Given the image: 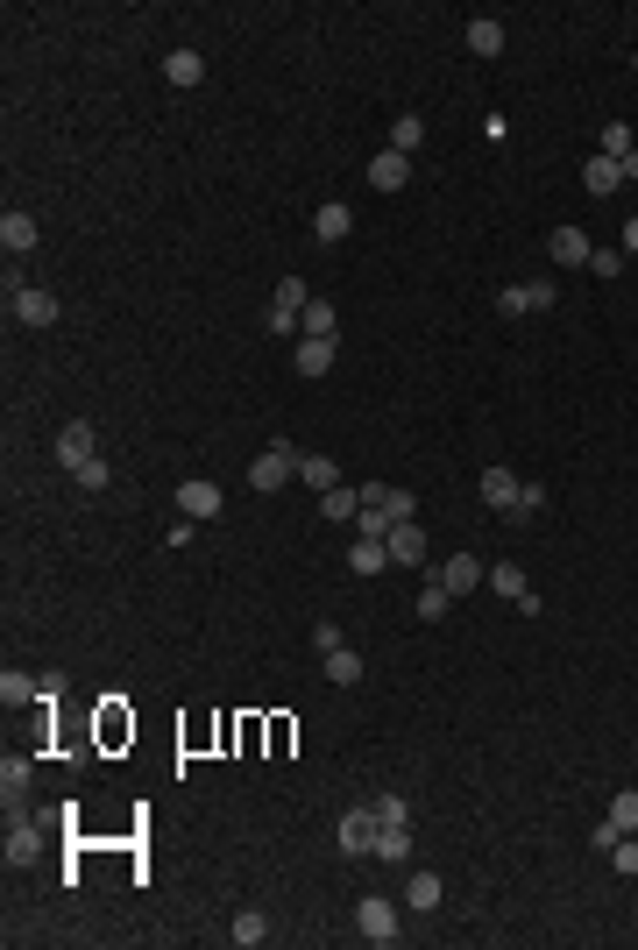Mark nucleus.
I'll list each match as a JSON object with an SVG mask.
<instances>
[{"mask_svg": "<svg viewBox=\"0 0 638 950\" xmlns=\"http://www.w3.org/2000/svg\"><path fill=\"white\" fill-rule=\"evenodd\" d=\"M298 327H305L312 341H334V327H341V320H334V305H305V312H298Z\"/></svg>", "mask_w": 638, "mask_h": 950, "instance_id": "7c9ffc66", "label": "nucleus"}, {"mask_svg": "<svg viewBox=\"0 0 638 950\" xmlns=\"http://www.w3.org/2000/svg\"><path fill=\"white\" fill-rule=\"evenodd\" d=\"M319 511H327V518H362V490H327V497H319Z\"/></svg>", "mask_w": 638, "mask_h": 950, "instance_id": "2f4dec72", "label": "nucleus"}, {"mask_svg": "<svg viewBox=\"0 0 638 950\" xmlns=\"http://www.w3.org/2000/svg\"><path fill=\"white\" fill-rule=\"evenodd\" d=\"M327 681H334V688H355V681H362V653H348V646L327 653Z\"/></svg>", "mask_w": 638, "mask_h": 950, "instance_id": "c85d7f7f", "label": "nucleus"}, {"mask_svg": "<svg viewBox=\"0 0 638 950\" xmlns=\"http://www.w3.org/2000/svg\"><path fill=\"white\" fill-rule=\"evenodd\" d=\"M518 490H525V475H518V468H483V504H490V511H511V504H518Z\"/></svg>", "mask_w": 638, "mask_h": 950, "instance_id": "9d476101", "label": "nucleus"}, {"mask_svg": "<svg viewBox=\"0 0 638 950\" xmlns=\"http://www.w3.org/2000/svg\"><path fill=\"white\" fill-rule=\"evenodd\" d=\"M405 178H412V156H397V149H383L376 164H369V185H376V192H405Z\"/></svg>", "mask_w": 638, "mask_h": 950, "instance_id": "f8f14e48", "label": "nucleus"}, {"mask_svg": "<svg viewBox=\"0 0 638 950\" xmlns=\"http://www.w3.org/2000/svg\"><path fill=\"white\" fill-rule=\"evenodd\" d=\"M376 858L383 865H405L412 858V830L405 823H376Z\"/></svg>", "mask_w": 638, "mask_h": 950, "instance_id": "f3484780", "label": "nucleus"}, {"mask_svg": "<svg viewBox=\"0 0 638 950\" xmlns=\"http://www.w3.org/2000/svg\"><path fill=\"white\" fill-rule=\"evenodd\" d=\"M497 305H504V312H546V305H553V284H546V277H532V284H511Z\"/></svg>", "mask_w": 638, "mask_h": 950, "instance_id": "ddd939ff", "label": "nucleus"}, {"mask_svg": "<svg viewBox=\"0 0 638 950\" xmlns=\"http://www.w3.org/2000/svg\"><path fill=\"white\" fill-rule=\"evenodd\" d=\"M617 171H624V185H638V149L624 156V164H617Z\"/></svg>", "mask_w": 638, "mask_h": 950, "instance_id": "37998d69", "label": "nucleus"}, {"mask_svg": "<svg viewBox=\"0 0 638 950\" xmlns=\"http://www.w3.org/2000/svg\"><path fill=\"white\" fill-rule=\"evenodd\" d=\"M0 249H8V256H29V249H36V220H29V213H0Z\"/></svg>", "mask_w": 638, "mask_h": 950, "instance_id": "2eb2a0df", "label": "nucleus"}, {"mask_svg": "<svg viewBox=\"0 0 638 950\" xmlns=\"http://www.w3.org/2000/svg\"><path fill=\"white\" fill-rule=\"evenodd\" d=\"M348 227H355V213L334 199V206H319L312 213V234H319V242H348Z\"/></svg>", "mask_w": 638, "mask_h": 950, "instance_id": "a211bd4d", "label": "nucleus"}, {"mask_svg": "<svg viewBox=\"0 0 638 950\" xmlns=\"http://www.w3.org/2000/svg\"><path fill=\"white\" fill-rule=\"evenodd\" d=\"M397 922H405V915H397V901H362V908H355V929H362L369 943H397V936H405Z\"/></svg>", "mask_w": 638, "mask_h": 950, "instance_id": "20e7f679", "label": "nucleus"}, {"mask_svg": "<svg viewBox=\"0 0 638 950\" xmlns=\"http://www.w3.org/2000/svg\"><path fill=\"white\" fill-rule=\"evenodd\" d=\"M589 270H596V277H617V270H624V256H617V249H596V256H589Z\"/></svg>", "mask_w": 638, "mask_h": 950, "instance_id": "79ce46f5", "label": "nucleus"}, {"mask_svg": "<svg viewBox=\"0 0 638 950\" xmlns=\"http://www.w3.org/2000/svg\"><path fill=\"white\" fill-rule=\"evenodd\" d=\"M383 546H390V561H397V568H419V561H426V532H419V518L390 525V539H383Z\"/></svg>", "mask_w": 638, "mask_h": 950, "instance_id": "1a4fd4ad", "label": "nucleus"}, {"mask_svg": "<svg viewBox=\"0 0 638 950\" xmlns=\"http://www.w3.org/2000/svg\"><path fill=\"white\" fill-rule=\"evenodd\" d=\"M263 936H270V922H263L256 908H242V915H234V943H242V950H249V943H263Z\"/></svg>", "mask_w": 638, "mask_h": 950, "instance_id": "473e14b6", "label": "nucleus"}, {"mask_svg": "<svg viewBox=\"0 0 638 950\" xmlns=\"http://www.w3.org/2000/svg\"><path fill=\"white\" fill-rule=\"evenodd\" d=\"M71 475H78V490H107V483H114V468H107L100 454H93L86 468H71Z\"/></svg>", "mask_w": 638, "mask_h": 950, "instance_id": "f704fd0d", "label": "nucleus"}, {"mask_svg": "<svg viewBox=\"0 0 638 950\" xmlns=\"http://www.w3.org/2000/svg\"><path fill=\"white\" fill-rule=\"evenodd\" d=\"M36 851H43V830H36L29 816H15V823H8V865H29Z\"/></svg>", "mask_w": 638, "mask_h": 950, "instance_id": "dca6fc26", "label": "nucleus"}, {"mask_svg": "<svg viewBox=\"0 0 638 950\" xmlns=\"http://www.w3.org/2000/svg\"><path fill=\"white\" fill-rule=\"evenodd\" d=\"M419 142H426V121H419V114H397V121H390V149H397V156H412Z\"/></svg>", "mask_w": 638, "mask_h": 950, "instance_id": "a878e982", "label": "nucleus"}, {"mask_svg": "<svg viewBox=\"0 0 638 950\" xmlns=\"http://www.w3.org/2000/svg\"><path fill=\"white\" fill-rule=\"evenodd\" d=\"M610 830H624V837H638V787H624V795L610 802V816H603Z\"/></svg>", "mask_w": 638, "mask_h": 950, "instance_id": "cd10ccee", "label": "nucleus"}, {"mask_svg": "<svg viewBox=\"0 0 638 950\" xmlns=\"http://www.w3.org/2000/svg\"><path fill=\"white\" fill-rule=\"evenodd\" d=\"M291 475H298V447H284V440H277V447H263V454H256L249 483H256V490H284Z\"/></svg>", "mask_w": 638, "mask_h": 950, "instance_id": "f257e3e1", "label": "nucleus"}, {"mask_svg": "<svg viewBox=\"0 0 638 950\" xmlns=\"http://www.w3.org/2000/svg\"><path fill=\"white\" fill-rule=\"evenodd\" d=\"M277 305H284V312H305L312 298H305V284H298V277H284V284H277Z\"/></svg>", "mask_w": 638, "mask_h": 950, "instance_id": "ea45409f", "label": "nucleus"}, {"mask_svg": "<svg viewBox=\"0 0 638 950\" xmlns=\"http://www.w3.org/2000/svg\"><path fill=\"white\" fill-rule=\"evenodd\" d=\"M355 539H390V511L362 504V518H355Z\"/></svg>", "mask_w": 638, "mask_h": 950, "instance_id": "72a5a7b5", "label": "nucleus"}, {"mask_svg": "<svg viewBox=\"0 0 638 950\" xmlns=\"http://www.w3.org/2000/svg\"><path fill=\"white\" fill-rule=\"evenodd\" d=\"M298 483H305V490H319V497H327V490H341V468H334L327 454H298Z\"/></svg>", "mask_w": 638, "mask_h": 950, "instance_id": "4468645a", "label": "nucleus"}, {"mask_svg": "<svg viewBox=\"0 0 638 950\" xmlns=\"http://www.w3.org/2000/svg\"><path fill=\"white\" fill-rule=\"evenodd\" d=\"M8 312H15L22 327H50V320H57V298L36 291V284H8Z\"/></svg>", "mask_w": 638, "mask_h": 950, "instance_id": "7ed1b4c3", "label": "nucleus"}, {"mask_svg": "<svg viewBox=\"0 0 638 950\" xmlns=\"http://www.w3.org/2000/svg\"><path fill=\"white\" fill-rule=\"evenodd\" d=\"M220 483H206V475H185V483H178V511L185 518H220Z\"/></svg>", "mask_w": 638, "mask_h": 950, "instance_id": "423d86ee", "label": "nucleus"}, {"mask_svg": "<svg viewBox=\"0 0 638 950\" xmlns=\"http://www.w3.org/2000/svg\"><path fill=\"white\" fill-rule=\"evenodd\" d=\"M546 256L561 263V270H582V263L596 256V242H589L582 227H553V234H546Z\"/></svg>", "mask_w": 638, "mask_h": 950, "instance_id": "39448f33", "label": "nucleus"}, {"mask_svg": "<svg viewBox=\"0 0 638 950\" xmlns=\"http://www.w3.org/2000/svg\"><path fill=\"white\" fill-rule=\"evenodd\" d=\"M532 511H546V490H539V483H525V490H518V504H511L504 518H518V525H525Z\"/></svg>", "mask_w": 638, "mask_h": 950, "instance_id": "c9c22d12", "label": "nucleus"}, {"mask_svg": "<svg viewBox=\"0 0 638 950\" xmlns=\"http://www.w3.org/2000/svg\"><path fill=\"white\" fill-rule=\"evenodd\" d=\"M22 787H29V759H0V795H8V816H22Z\"/></svg>", "mask_w": 638, "mask_h": 950, "instance_id": "393cba45", "label": "nucleus"}, {"mask_svg": "<svg viewBox=\"0 0 638 950\" xmlns=\"http://www.w3.org/2000/svg\"><path fill=\"white\" fill-rule=\"evenodd\" d=\"M582 185H589V192H596V199H610V192H617V185H624V171H617V164H610V156H589V164H582Z\"/></svg>", "mask_w": 638, "mask_h": 950, "instance_id": "aec40b11", "label": "nucleus"}, {"mask_svg": "<svg viewBox=\"0 0 638 950\" xmlns=\"http://www.w3.org/2000/svg\"><path fill=\"white\" fill-rule=\"evenodd\" d=\"M624 249H638V213H631V220H624Z\"/></svg>", "mask_w": 638, "mask_h": 950, "instance_id": "c03bdc74", "label": "nucleus"}, {"mask_svg": "<svg viewBox=\"0 0 638 950\" xmlns=\"http://www.w3.org/2000/svg\"><path fill=\"white\" fill-rule=\"evenodd\" d=\"M327 369H334V341H312L305 334L298 341V376H327Z\"/></svg>", "mask_w": 638, "mask_h": 950, "instance_id": "4be33fe9", "label": "nucleus"}, {"mask_svg": "<svg viewBox=\"0 0 638 950\" xmlns=\"http://www.w3.org/2000/svg\"><path fill=\"white\" fill-rule=\"evenodd\" d=\"M312 646H319V653H341V624L319 617V624H312Z\"/></svg>", "mask_w": 638, "mask_h": 950, "instance_id": "a19ab883", "label": "nucleus"}, {"mask_svg": "<svg viewBox=\"0 0 638 950\" xmlns=\"http://www.w3.org/2000/svg\"><path fill=\"white\" fill-rule=\"evenodd\" d=\"M405 901H412V915L440 908V880H433V873H412V880H405Z\"/></svg>", "mask_w": 638, "mask_h": 950, "instance_id": "c756f323", "label": "nucleus"}, {"mask_svg": "<svg viewBox=\"0 0 638 950\" xmlns=\"http://www.w3.org/2000/svg\"><path fill=\"white\" fill-rule=\"evenodd\" d=\"M610 865H617V873H638V837H617V844H610Z\"/></svg>", "mask_w": 638, "mask_h": 950, "instance_id": "58836bf2", "label": "nucleus"}, {"mask_svg": "<svg viewBox=\"0 0 638 950\" xmlns=\"http://www.w3.org/2000/svg\"><path fill=\"white\" fill-rule=\"evenodd\" d=\"M348 568H355V575H383V568H390V546H383V539H355V546H348Z\"/></svg>", "mask_w": 638, "mask_h": 950, "instance_id": "6ab92c4d", "label": "nucleus"}, {"mask_svg": "<svg viewBox=\"0 0 638 950\" xmlns=\"http://www.w3.org/2000/svg\"><path fill=\"white\" fill-rule=\"evenodd\" d=\"M468 50H475V57H497V50H504V22L475 15V22H468Z\"/></svg>", "mask_w": 638, "mask_h": 950, "instance_id": "412c9836", "label": "nucleus"}, {"mask_svg": "<svg viewBox=\"0 0 638 950\" xmlns=\"http://www.w3.org/2000/svg\"><path fill=\"white\" fill-rule=\"evenodd\" d=\"M164 78H171V86H199V78H206L199 50H171V57H164Z\"/></svg>", "mask_w": 638, "mask_h": 950, "instance_id": "5701e85b", "label": "nucleus"}, {"mask_svg": "<svg viewBox=\"0 0 638 950\" xmlns=\"http://www.w3.org/2000/svg\"><path fill=\"white\" fill-rule=\"evenodd\" d=\"M93 454H100V440H93V426H86V419H71V426L57 433V461H64V468H86Z\"/></svg>", "mask_w": 638, "mask_h": 950, "instance_id": "0eeeda50", "label": "nucleus"}, {"mask_svg": "<svg viewBox=\"0 0 638 950\" xmlns=\"http://www.w3.org/2000/svg\"><path fill=\"white\" fill-rule=\"evenodd\" d=\"M334 837H341V851H348V858H362V851H376V809H348Z\"/></svg>", "mask_w": 638, "mask_h": 950, "instance_id": "6e6552de", "label": "nucleus"}, {"mask_svg": "<svg viewBox=\"0 0 638 950\" xmlns=\"http://www.w3.org/2000/svg\"><path fill=\"white\" fill-rule=\"evenodd\" d=\"M369 809H376V823H412V809H405V795H376Z\"/></svg>", "mask_w": 638, "mask_h": 950, "instance_id": "4c0bfd02", "label": "nucleus"}, {"mask_svg": "<svg viewBox=\"0 0 638 950\" xmlns=\"http://www.w3.org/2000/svg\"><path fill=\"white\" fill-rule=\"evenodd\" d=\"M447 603H454V596H447L440 582H433V589H419V617H426V624H440V617H447Z\"/></svg>", "mask_w": 638, "mask_h": 950, "instance_id": "e433bc0d", "label": "nucleus"}, {"mask_svg": "<svg viewBox=\"0 0 638 950\" xmlns=\"http://www.w3.org/2000/svg\"><path fill=\"white\" fill-rule=\"evenodd\" d=\"M490 589H497V596H504V603H518V610H525V617H532V610H539V596H532V589H525V575H518V568H511V561H497V568H490Z\"/></svg>", "mask_w": 638, "mask_h": 950, "instance_id": "9b49d317", "label": "nucleus"}, {"mask_svg": "<svg viewBox=\"0 0 638 950\" xmlns=\"http://www.w3.org/2000/svg\"><path fill=\"white\" fill-rule=\"evenodd\" d=\"M36 695H43V681H29V674H15V667H8V674H0V702H8V709H22V702H36Z\"/></svg>", "mask_w": 638, "mask_h": 950, "instance_id": "bb28decb", "label": "nucleus"}, {"mask_svg": "<svg viewBox=\"0 0 638 950\" xmlns=\"http://www.w3.org/2000/svg\"><path fill=\"white\" fill-rule=\"evenodd\" d=\"M433 582H440L447 596H468V589H483V582H490V568L475 561V553H454V561H440V568H433Z\"/></svg>", "mask_w": 638, "mask_h": 950, "instance_id": "f03ea898", "label": "nucleus"}, {"mask_svg": "<svg viewBox=\"0 0 638 950\" xmlns=\"http://www.w3.org/2000/svg\"><path fill=\"white\" fill-rule=\"evenodd\" d=\"M596 156L624 164V156H631V121H603V135H596Z\"/></svg>", "mask_w": 638, "mask_h": 950, "instance_id": "b1692460", "label": "nucleus"}]
</instances>
